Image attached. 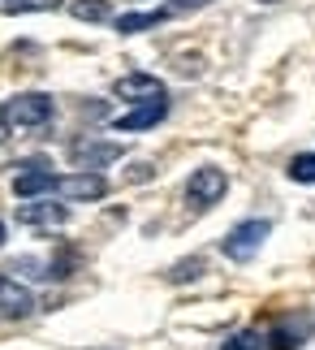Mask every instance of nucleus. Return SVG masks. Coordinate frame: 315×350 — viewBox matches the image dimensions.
Segmentation results:
<instances>
[{"label": "nucleus", "instance_id": "ddd939ff", "mask_svg": "<svg viewBox=\"0 0 315 350\" xmlns=\"http://www.w3.org/2000/svg\"><path fill=\"white\" fill-rule=\"evenodd\" d=\"M70 13L78 22H108L113 18V5H108V0H74Z\"/></svg>", "mask_w": 315, "mask_h": 350}, {"label": "nucleus", "instance_id": "1a4fd4ad", "mask_svg": "<svg viewBox=\"0 0 315 350\" xmlns=\"http://www.w3.org/2000/svg\"><path fill=\"white\" fill-rule=\"evenodd\" d=\"M52 191H57V173L44 160L39 165H22V173L13 178V195L18 199H39V195H52Z\"/></svg>", "mask_w": 315, "mask_h": 350}, {"label": "nucleus", "instance_id": "f8f14e48", "mask_svg": "<svg viewBox=\"0 0 315 350\" xmlns=\"http://www.w3.org/2000/svg\"><path fill=\"white\" fill-rule=\"evenodd\" d=\"M307 333H311V320H303V329H294V325H277V329H272V338H264V342H268L272 350H298Z\"/></svg>", "mask_w": 315, "mask_h": 350}, {"label": "nucleus", "instance_id": "2eb2a0df", "mask_svg": "<svg viewBox=\"0 0 315 350\" xmlns=\"http://www.w3.org/2000/svg\"><path fill=\"white\" fill-rule=\"evenodd\" d=\"M0 9L9 18H18V13H52V9H61V0H0Z\"/></svg>", "mask_w": 315, "mask_h": 350}, {"label": "nucleus", "instance_id": "f3484780", "mask_svg": "<svg viewBox=\"0 0 315 350\" xmlns=\"http://www.w3.org/2000/svg\"><path fill=\"white\" fill-rule=\"evenodd\" d=\"M264 346V333H255V329H242V333H234L221 350H259Z\"/></svg>", "mask_w": 315, "mask_h": 350}, {"label": "nucleus", "instance_id": "39448f33", "mask_svg": "<svg viewBox=\"0 0 315 350\" xmlns=\"http://www.w3.org/2000/svg\"><path fill=\"white\" fill-rule=\"evenodd\" d=\"M57 195L74 199V204H95V199L108 195V178L100 169H78V173H65L57 178Z\"/></svg>", "mask_w": 315, "mask_h": 350}, {"label": "nucleus", "instance_id": "9b49d317", "mask_svg": "<svg viewBox=\"0 0 315 350\" xmlns=\"http://www.w3.org/2000/svg\"><path fill=\"white\" fill-rule=\"evenodd\" d=\"M164 18H169V9H147V13H121V18H113L117 35H139V31H152V26H160Z\"/></svg>", "mask_w": 315, "mask_h": 350}, {"label": "nucleus", "instance_id": "a211bd4d", "mask_svg": "<svg viewBox=\"0 0 315 350\" xmlns=\"http://www.w3.org/2000/svg\"><path fill=\"white\" fill-rule=\"evenodd\" d=\"M212 0H169V13H186V9H203Z\"/></svg>", "mask_w": 315, "mask_h": 350}, {"label": "nucleus", "instance_id": "20e7f679", "mask_svg": "<svg viewBox=\"0 0 315 350\" xmlns=\"http://www.w3.org/2000/svg\"><path fill=\"white\" fill-rule=\"evenodd\" d=\"M121 152H126L121 143L95 139V134H82V139L70 143V160L78 169H104V165H113V160H121Z\"/></svg>", "mask_w": 315, "mask_h": 350}, {"label": "nucleus", "instance_id": "f257e3e1", "mask_svg": "<svg viewBox=\"0 0 315 350\" xmlns=\"http://www.w3.org/2000/svg\"><path fill=\"white\" fill-rule=\"evenodd\" d=\"M52 113H57V104H52V96H44V91H22V96H13V100L0 104V117L9 121V130L48 126Z\"/></svg>", "mask_w": 315, "mask_h": 350}, {"label": "nucleus", "instance_id": "412c9836", "mask_svg": "<svg viewBox=\"0 0 315 350\" xmlns=\"http://www.w3.org/2000/svg\"><path fill=\"white\" fill-rule=\"evenodd\" d=\"M264 5H272V0H264Z\"/></svg>", "mask_w": 315, "mask_h": 350}, {"label": "nucleus", "instance_id": "6e6552de", "mask_svg": "<svg viewBox=\"0 0 315 350\" xmlns=\"http://www.w3.org/2000/svg\"><path fill=\"white\" fill-rule=\"evenodd\" d=\"M113 96L126 100V104H143V100H164L169 91H164V83L156 74H126V78H117Z\"/></svg>", "mask_w": 315, "mask_h": 350}, {"label": "nucleus", "instance_id": "dca6fc26", "mask_svg": "<svg viewBox=\"0 0 315 350\" xmlns=\"http://www.w3.org/2000/svg\"><path fill=\"white\" fill-rule=\"evenodd\" d=\"M203 277V260L199 255H190V260H177L169 268V281H177V286H186V281H199Z\"/></svg>", "mask_w": 315, "mask_h": 350}, {"label": "nucleus", "instance_id": "7ed1b4c3", "mask_svg": "<svg viewBox=\"0 0 315 350\" xmlns=\"http://www.w3.org/2000/svg\"><path fill=\"white\" fill-rule=\"evenodd\" d=\"M268 234H272V221H242V225H234V230L221 238V251L234 264H246V260L259 255V247L268 242Z\"/></svg>", "mask_w": 315, "mask_h": 350}, {"label": "nucleus", "instance_id": "423d86ee", "mask_svg": "<svg viewBox=\"0 0 315 350\" xmlns=\"http://www.w3.org/2000/svg\"><path fill=\"white\" fill-rule=\"evenodd\" d=\"M65 221H70V208L52 204V199H44V195L18 204V225H26V230H61Z\"/></svg>", "mask_w": 315, "mask_h": 350}, {"label": "nucleus", "instance_id": "6ab92c4d", "mask_svg": "<svg viewBox=\"0 0 315 350\" xmlns=\"http://www.w3.org/2000/svg\"><path fill=\"white\" fill-rule=\"evenodd\" d=\"M5 139H9V121L0 117V143H5Z\"/></svg>", "mask_w": 315, "mask_h": 350}, {"label": "nucleus", "instance_id": "4468645a", "mask_svg": "<svg viewBox=\"0 0 315 350\" xmlns=\"http://www.w3.org/2000/svg\"><path fill=\"white\" fill-rule=\"evenodd\" d=\"M290 182H298V186H315V152H303V156H294L290 160Z\"/></svg>", "mask_w": 315, "mask_h": 350}, {"label": "nucleus", "instance_id": "aec40b11", "mask_svg": "<svg viewBox=\"0 0 315 350\" xmlns=\"http://www.w3.org/2000/svg\"><path fill=\"white\" fill-rule=\"evenodd\" d=\"M0 247H5V221H0Z\"/></svg>", "mask_w": 315, "mask_h": 350}, {"label": "nucleus", "instance_id": "f03ea898", "mask_svg": "<svg viewBox=\"0 0 315 350\" xmlns=\"http://www.w3.org/2000/svg\"><path fill=\"white\" fill-rule=\"evenodd\" d=\"M225 191H229V173L216 169V165H199L186 178V204L195 208V212H208L212 204H221Z\"/></svg>", "mask_w": 315, "mask_h": 350}, {"label": "nucleus", "instance_id": "0eeeda50", "mask_svg": "<svg viewBox=\"0 0 315 350\" xmlns=\"http://www.w3.org/2000/svg\"><path fill=\"white\" fill-rule=\"evenodd\" d=\"M164 117H169V96H164V100H143V104H134L130 113H121V117L113 121V130H117V134L152 130V126H160Z\"/></svg>", "mask_w": 315, "mask_h": 350}, {"label": "nucleus", "instance_id": "9d476101", "mask_svg": "<svg viewBox=\"0 0 315 350\" xmlns=\"http://www.w3.org/2000/svg\"><path fill=\"white\" fill-rule=\"evenodd\" d=\"M35 312V294L22 286L18 277H0V316L9 320H26Z\"/></svg>", "mask_w": 315, "mask_h": 350}]
</instances>
